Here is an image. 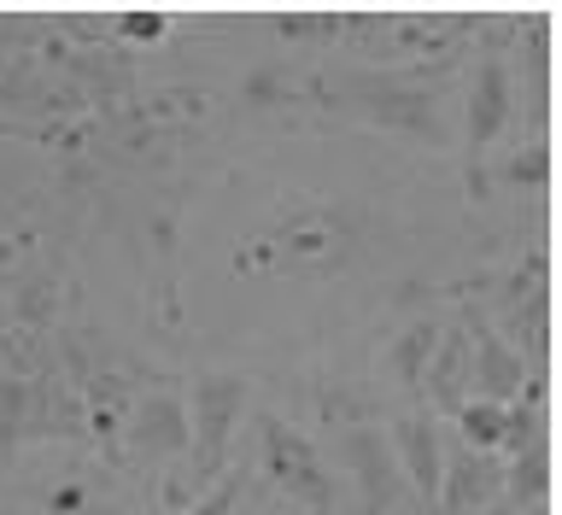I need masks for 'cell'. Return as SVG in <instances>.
I'll return each mask as SVG.
<instances>
[{"mask_svg":"<svg viewBox=\"0 0 562 515\" xmlns=\"http://www.w3.org/2000/svg\"><path fill=\"white\" fill-rule=\"evenodd\" d=\"M240 492H246V474H240V469H235V474H217V481L205 486V499H193L182 515H235Z\"/></svg>","mask_w":562,"mask_h":515,"instance_id":"cell-13","label":"cell"},{"mask_svg":"<svg viewBox=\"0 0 562 515\" xmlns=\"http://www.w3.org/2000/svg\"><path fill=\"white\" fill-rule=\"evenodd\" d=\"M393 457L404 474V492H416V510L434 515L439 499V474H446V446H439V416L434 411H404L393 422Z\"/></svg>","mask_w":562,"mask_h":515,"instance_id":"cell-5","label":"cell"},{"mask_svg":"<svg viewBox=\"0 0 562 515\" xmlns=\"http://www.w3.org/2000/svg\"><path fill=\"white\" fill-rule=\"evenodd\" d=\"M258 469L281 499H293L311 515H340V492H334V474L323 463V451L311 446L293 422L281 416H258Z\"/></svg>","mask_w":562,"mask_h":515,"instance_id":"cell-2","label":"cell"},{"mask_svg":"<svg viewBox=\"0 0 562 515\" xmlns=\"http://www.w3.org/2000/svg\"><path fill=\"white\" fill-rule=\"evenodd\" d=\"M82 510H88V492H82L77 481H65V486L47 499V515H82Z\"/></svg>","mask_w":562,"mask_h":515,"instance_id":"cell-16","label":"cell"},{"mask_svg":"<svg viewBox=\"0 0 562 515\" xmlns=\"http://www.w3.org/2000/svg\"><path fill=\"white\" fill-rule=\"evenodd\" d=\"M363 240L346 205H293L235 246V276H334Z\"/></svg>","mask_w":562,"mask_h":515,"instance_id":"cell-1","label":"cell"},{"mask_svg":"<svg viewBox=\"0 0 562 515\" xmlns=\"http://www.w3.org/2000/svg\"><path fill=\"white\" fill-rule=\"evenodd\" d=\"M123 35H135V42H158V35H165V12H123Z\"/></svg>","mask_w":562,"mask_h":515,"instance_id":"cell-15","label":"cell"},{"mask_svg":"<svg viewBox=\"0 0 562 515\" xmlns=\"http://www.w3.org/2000/svg\"><path fill=\"white\" fill-rule=\"evenodd\" d=\"M457 428H463V446L481 457H516L521 446H533L544 434V416L527 411V404H492V399H469L457 411Z\"/></svg>","mask_w":562,"mask_h":515,"instance_id":"cell-6","label":"cell"},{"mask_svg":"<svg viewBox=\"0 0 562 515\" xmlns=\"http://www.w3.org/2000/svg\"><path fill=\"white\" fill-rule=\"evenodd\" d=\"M346 474L351 492H358L363 515H393L404 499V474L393 457V439H386L375 422H351L346 428Z\"/></svg>","mask_w":562,"mask_h":515,"instance_id":"cell-4","label":"cell"},{"mask_svg":"<svg viewBox=\"0 0 562 515\" xmlns=\"http://www.w3.org/2000/svg\"><path fill=\"white\" fill-rule=\"evenodd\" d=\"M481 515H516V510H509V499H492V504H486Z\"/></svg>","mask_w":562,"mask_h":515,"instance_id":"cell-17","label":"cell"},{"mask_svg":"<svg viewBox=\"0 0 562 515\" xmlns=\"http://www.w3.org/2000/svg\"><path fill=\"white\" fill-rule=\"evenodd\" d=\"M422 393H428L434 411H446V416H457V411L469 404V393H474V358H469L463 323L439 328L434 358H428V376H422Z\"/></svg>","mask_w":562,"mask_h":515,"instance_id":"cell-10","label":"cell"},{"mask_svg":"<svg viewBox=\"0 0 562 515\" xmlns=\"http://www.w3.org/2000/svg\"><path fill=\"white\" fill-rule=\"evenodd\" d=\"M246 376L235 369H205L193 376V399H188V446H193V481L211 486L228 463V439H235L240 416H246Z\"/></svg>","mask_w":562,"mask_h":515,"instance_id":"cell-3","label":"cell"},{"mask_svg":"<svg viewBox=\"0 0 562 515\" xmlns=\"http://www.w3.org/2000/svg\"><path fill=\"white\" fill-rule=\"evenodd\" d=\"M463 334H469V358H474V399L516 404L521 387H527L521 351H509V340L486 323L481 311H463Z\"/></svg>","mask_w":562,"mask_h":515,"instance_id":"cell-8","label":"cell"},{"mask_svg":"<svg viewBox=\"0 0 562 515\" xmlns=\"http://www.w3.org/2000/svg\"><path fill=\"white\" fill-rule=\"evenodd\" d=\"M434 340H439V323H411L393 340V381L404 393H422V376H428V358H434Z\"/></svg>","mask_w":562,"mask_h":515,"instance_id":"cell-12","label":"cell"},{"mask_svg":"<svg viewBox=\"0 0 562 515\" xmlns=\"http://www.w3.org/2000/svg\"><path fill=\"white\" fill-rule=\"evenodd\" d=\"M82 515H123V510H105V504H88Z\"/></svg>","mask_w":562,"mask_h":515,"instance_id":"cell-18","label":"cell"},{"mask_svg":"<svg viewBox=\"0 0 562 515\" xmlns=\"http://www.w3.org/2000/svg\"><path fill=\"white\" fill-rule=\"evenodd\" d=\"M117 439H123L135 457H147V463H153V457L188 451V404L170 399V393L135 399L130 416H123V428H117Z\"/></svg>","mask_w":562,"mask_h":515,"instance_id":"cell-9","label":"cell"},{"mask_svg":"<svg viewBox=\"0 0 562 515\" xmlns=\"http://www.w3.org/2000/svg\"><path fill=\"white\" fill-rule=\"evenodd\" d=\"M509 182H533V188H544V182H551V153H544V147H533V153H527V158H509Z\"/></svg>","mask_w":562,"mask_h":515,"instance_id":"cell-14","label":"cell"},{"mask_svg":"<svg viewBox=\"0 0 562 515\" xmlns=\"http://www.w3.org/2000/svg\"><path fill=\"white\" fill-rule=\"evenodd\" d=\"M509 117H516L509 70H504V59H481V65H474V82H469V170H474V193H481L486 147L509 130Z\"/></svg>","mask_w":562,"mask_h":515,"instance_id":"cell-7","label":"cell"},{"mask_svg":"<svg viewBox=\"0 0 562 515\" xmlns=\"http://www.w3.org/2000/svg\"><path fill=\"white\" fill-rule=\"evenodd\" d=\"M504 499H509V510H527V504L551 499V434H539L533 446H521L516 457H509Z\"/></svg>","mask_w":562,"mask_h":515,"instance_id":"cell-11","label":"cell"}]
</instances>
